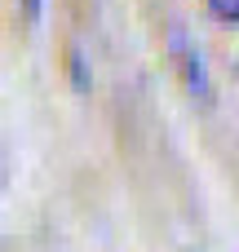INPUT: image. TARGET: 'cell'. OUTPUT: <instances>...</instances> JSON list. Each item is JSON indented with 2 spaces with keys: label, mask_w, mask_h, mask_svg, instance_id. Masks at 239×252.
Masks as SVG:
<instances>
[{
  "label": "cell",
  "mask_w": 239,
  "mask_h": 252,
  "mask_svg": "<svg viewBox=\"0 0 239 252\" xmlns=\"http://www.w3.org/2000/svg\"><path fill=\"white\" fill-rule=\"evenodd\" d=\"M169 53H173V62H177V75H182L186 93H191L200 106H213V71H208L204 49H200L182 27H169Z\"/></svg>",
  "instance_id": "obj_1"
},
{
  "label": "cell",
  "mask_w": 239,
  "mask_h": 252,
  "mask_svg": "<svg viewBox=\"0 0 239 252\" xmlns=\"http://www.w3.org/2000/svg\"><path fill=\"white\" fill-rule=\"evenodd\" d=\"M71 84H75V93H89L93 89V71H89V53L84 49H71Z\"/></svg>",
  "instance_id": "obj_2"
},
{
  "label": "cell",
  "mask_w": 239,
  "mask_h": 252,
  "mask_svg": "<svg viewBox=\"0 0 239 252\" xmlns=\"http://www.w3.org/2000/svg\"><path fill=\"white\" fill-rule=\"evenodd\" d=\"M204 4H208V13H213L217 22L239 27V0H204Z\"/></svg>",
  "instance_id": "obj_3"
},
{
  "label": "cell",
  "mask_w": 239,
  "mask_h": 252,
  "mask_svg": "<svg viewBox=\"0 0 239 252\" xmlns=\"http://www.w3.org/2000/svg\"><path fill=\"white\" fill-rule=\"evenodd\" d=\"M22 13H27L31 27H40V18H44V0H22Z\"/></svg>",
  "instance_id": "obj_4"
}]
</instances>
